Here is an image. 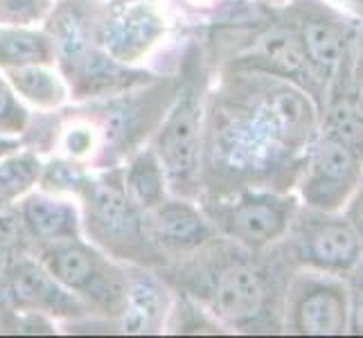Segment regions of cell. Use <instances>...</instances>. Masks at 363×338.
<instances>
[{"label":"cell","instance_id":"6da1fadb","mask_svg":"<svg viewBox=\"0 0 363 338\" xmlns=\"http://www.w3.org/2000/svg\"><path fill=\"white\" fill-rule=\"evenodd\" d=\"M289 250L298 264L332 275H347L363 255L350 221L316 208L298 212Z\"/></svg>","mask_w":363,"mask_h":338},{"label":"cell","instance_id":"7a4b0ae2","mask_svg":"<svg viewBox=\"0 0 363 338\" xmlns=\"http://www.w3.org/2000/svg\"><path fill=\"white\" fill-rule=\"evenodd\" d=\"M347 284L332 273H300L286 289V329L305 336H339L347 332Z\"/></svg>","mask_w":363,"mask_h":338},{"label":"cell","instance_id":"3957f363","mask_svg":"<svg viewBox=\"0 0 363 338\" xmlns=\"http://www.w3.org/2000/svg\"><path fill=\"white\" fill-rule=\"evenodd\" d=\"M289 21L300 36L311 70L323 86H328L343 57L352 50V21L320 0H298L289 9Z\"/></svg>","mask_w":363,"mask_h":338},{"label":"cell","instance_id":"277c9868","mask_svg":"<svg viewBox=\"0 0 363 338\" xmlns=\"http://www.w3.org/2000/svg\"><path fill=\"white\" fill-rule=\"evenodd\" d=\"M269 273L244 257H233L212 278V307L237 327H257L269 314Z\"/></svg>","mask_w":363,"mask_h":338},{"label":"cell","instance_id":"5b68a950","mask_svg":"<svg viewBox=\"0 0 363 338\" xmlns=\"http://www.w3.org/2000/svg\"><path fill=\"white\" fill-rule=\"evenodd\" d=\"M303 196L309 208L336 212L363 179V160L332 135H320L307 162Z\"/></svg>","mask_w":363,"mask_h":338},{"label":"cell","instance_id":"8992f818","mask_svg":"<svg viewBox=\"0 0 363 338\" xmlns=\"http://www.w3.org/2000/svg\"><path fill=\"white\" fill-rule=\"evenodd\" d=\"M298 212L294 196L244 194L223 215L226 232L248 248H262L289 230Z\"/></svg>","mask_w":363,"mask_h":338},{"label":"cell","instance_id":"52a82bcc","mask_svg":"<svg viewBox=\"0 0 363 338\" xmlns=\"http://www.w3.org/2000/svg\"><path fill=\"white\" fill-rule=\"evenodd\" d=\"M199 106L196 97L187 93L179 108L174 111L167 127L160 135V154L165 160L169 176L185 181L192 176L196 167V152H199Z\"/></svg>","mask_w":363,"mask_h":338},{"label":"cell","instance_id":"ba28073f","mask_svg":"<svg viewBox=\"0 0 363 338\" xmlns=\"http://www.w3.org/2000/svg\"><path fill=\"white\" fill-rule=\"evenodd\" d=\"M93 223L102 237H124L135 228V219L127 203V196L118 185H97L91 192Z\"/></svg>","mask_w":363,"mask_h":338},{"label":"cell","instance_id":"9c48e42d","mask_svg":"<svg viewBox=\"0 0 363 338\" xmlns=\"http://www.w3.org/2000/svg\"><path fill=\"white\" fill-rule=\"evenodd\" d=\"M11 291H14L18 305L36 309H55L59 303L66 300V295L57 289L55 282L32 264L16 266L14 275H11Z\"/></svg>","mask_w":363,"mask_h":338},{"label":"cell","instance_id":"30bf717a","mask_svg":"<svg viewBox=\"0 0 363 338\" xmlns=\"http://www.w3.org/2000/svg\"><path fill=\"white\" fill-rule=\"evenodd\" d=\"M50 271L52 275L64 282L72 289H86L95 278H97V269H95V257L93 253H89L84 246L77 244H68L57 248L48 259Z\"/></svg>","mask_w":363,"mask_h":338},{"label":"cell","instance_id":"8fae6325","mask_svg":"<svg viewBox=\"0 0 363 338\" xmlns=\"http://www.w3.org/2000/svg\"><path fill=\"white\" fill-rule=\"evenodd\" d=\"M160 230L165 242L177 246H192L206 240L208 228L192 208L187 205H167L160 212Z\"/></svg>","mask_w":363,"mask_h":338},{"label":"cell","instance_id":"7c38bea8","mask_svg":"<svg viewBox=\"0 0 363 338\" xmlns=\"http://www.w3.org/2000/svg\"><path fill=\"white\" fill-rule=\"evenodd\" d=\"M25 219L41 237H64L74 228V217L68 205L48 201V198H32L25 205Z\"/></svg>","mask_w":363,"mask_h":338},{"label":"cell","instance_id":"4fadbf2b","mask_svg":"<svg viewBox=\"0 0 363 338\" xmlns=\"http://www.w3.org/2000/svg\"><path fill=\"white\" fill-rule=\"evenodd\" d=\"M160 314V293L152 284L138 282L131 286L127 314H124V329L127 332H147L152 329Z\"/></svg>","mask_w":363,"mask_h":338},{"label":"cell","instance_id":"5bb4252c","mask_svg":"<svg viewBox=\"0 0 363 338\" xmlns=\"http://www.w3.org/2000/svg\"><path fill=\"white\" fill-rule=\"evenodd\" d=\"M48 43L36 34L0 32V64H39L48 61Z\"/></svg>","mask_w":363,"mask_h":338},{"label":"cell","instance_id":"9a60e30c","mask_svg":"<svg viewBox=\"0 0 363 338\" xmlns=\"http://www.w3.org/2000/svg\"><path fill=\"white\" fill-rule=\"evenodd\" d=\"M11 79H14L16 89H21L25 95L32 97L34 102L50 104V102H57L59 95H61L57 81L50 77L48 72H41L36 68L14 70V72H11Z\"/></svg>","mask_w":363,"mask_h":338},{"label":"cell","instance_id":"2e32d148","mask_svg":"<svg viewBox=\"0 0 363 338\" xmlns=\"http://www.w3.org/2000/svg\"><path fill=\"white\" fill-rule=\"evenodd\" d=\"M129 183L143 205H156L160 201V171L152 156H143L135 162Z\"/></svg>","mask_w":363,"mask_h":338},{"label":"cell","instance_id":"e0dca14e","mask_svg":"<svg viewBox=\"0 0 363 338\" xmlns=\"http://www.w3.org/2000/svg\"><path fill=\"white\" fill-rule=\"evenodd\" d=\"M36 176V162L32 158H21L0 165V203H5L7 198L16 196Z\"/></svg>","mask_w":363,"mask_h":338},{"label":"cell","instance_id":"ac0fdd59","mask_svg":"<svg viewBox=\"0 0 363 338\" xmlns=\"http://www.w3.org/2000/svg\"><path fill=\"white\" fill-rule=\"evenodd\" d=\"M347 295H350V320L347 327L354 334H363V255L357 266L347 273Z\"/></svg>","mask_w":363,"mask_h":338},{"label":"cell","instance_id":"d6986e66","mask_svg":"<svg viewBox=\"0 0 363 338\" xmlns=\"http://www.w3.org/2000/svg\"><path fill=\"white\" fill-rule=\"evenodd\" d=\"M48 0H0V14L14 21H28L39 16L45 9Z\"/></svg>","mask_w":363,"mask_h":338},{"label":"cell","instance_id":"ffe728a7","mask_svg":"<svg viewBox=\"0 0 363 338\" xmlns=\"http://www.w3.org/2000/svg\"><path fill=\"white\" fill-rule=\"evenodd\" d=\"M352 97L357 108L363 113V32L357 41V59L352 64Z\"/></svg>","mask_w":363,"mask_h":338},{"label":"cell","instance_id":"44dd1931","mask_svg":"<svg viewBox=\"0 0 363 338\" xmlns=\"http://www.w3.org/2000/svg\"><path fill=\"white\" fill-rule=\"evenodd\" d=\"M345 219H347L350 225L354 228L357 237L361 240V246H363V179H361V183L357 185V192H354V196H352V201H350V208H347Z\"/></svg>","mask_w":363,"mask_h":338},{"label":"cell","instance_id":"7402d4cb","mask_svg":"<svg viewBox=\"0 0 363 338\" xmlns=\"http://www.w3.org/2000/svg\"><path fill=\"white\" fill-rule=\"evenodd\" d=\"M16 113H23L21 108L14 106V99H11V93L7 91V86L0 81V122H9Z\"/></svg>","mask_w":363,"mask_h":338},{"label":"cell","instance_id":"603a6c76","mask_svg":"<svg viewBox=\"0 0 363 338\" xmlns=\"http://www.w3.org/2000/svg\"><path fill=\"white\" fill-rule=\"evenodd\" d=\"M332 3H339V5H343L345 9L354 11L357 16L363 18V0H332Z\"/></svg>","mask_w":363,"mask_h":338}]
</instances>
